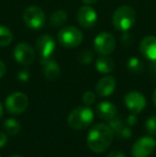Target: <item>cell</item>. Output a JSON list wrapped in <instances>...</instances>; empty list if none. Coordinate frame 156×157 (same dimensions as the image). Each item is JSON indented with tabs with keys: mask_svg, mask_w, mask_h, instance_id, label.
<instances>
[{
	"mask_svg": "<svg viewBox=\"0 0 156 157\" xmlns=\"http://www.w3.org/2000/svg\"><path fill=\"white\" fill-rule=\"evenodd\" d=\"M113 136L115 134L109 125L103 123L96 124L87 137L88 147L94 153H103L111 144Z\"/></svg>",
	"mask_w": 156,
	"mask_h": 157,
	"instance_id": "obj_1",
	"label": "cell"
},
{
	"mask_svg": "<svg viewBox=\"0 0 156 157\" xmlns=\"http://www.w3.org/2000/svg\"><path fill=\"white\" fill-rule=\"evenodd\" d=\"M136 23V12L131 6H119L113 12L112 24L115 28L120 31H127Z\"/></svg>",
	"mask_w": 156,
	"mask_h": 157,
	"instance_id": "obj_2",
	"label": "cell"
},
{
	"mask_svg": "<svg viewBox=\"0 0 156 157\" xmlns=\"http://www.w3.org/2000/svg\"><path fill=\"white\" fill-rule=\"evenodd\" d=\"M94 112L89 107H77L69 114L67 123L74 129H85L93 122Z\"/></svg>",
	"mask_w": 156,
	"mask_h": 157,
	"instance_id": "obj_3",
	"label": "cell"
},
{
	"mask_svg": "<svg viewBox=\"0 0 156 157\" xmlns=\"http://www.w3.org/2000/svg\"><path fill=\"white\" fill-rule=\"evenodd\" d=\"M83 40V34L78 28L74 26L63 27L58 32V41L63 47L75 48L81 44Z\"/></svg>",
	"mask_w": 156,
	"mask_h": 157,
	"instance_id": "obj_4",
	"label": "cell"
},
{
	"mask_svg": "<svg viewBox=\"0 0 156 157\" xmlns=\"http://www.w3.org/2000/svg\"><path fill=\"white\" fill-rule=\"evenodd\" d=\"M23 18L25 24L30 29H41L45 24V13L40 6H30L24 11Z\"/></svg>",
	"mask_w": 156,
	"mask_h": 157,
	"instance_id": "obj_5",
	"label": "cell"
},
{
	"mask_svg": "<svg viewBox=\"0 0 156 157\" xmlns=\"http://www.w3.org/2000/svg\"><path fill=\"white\" fill-rule=\"evenodd\" d=\"M116 48V40L109 32H101L94 39V49L101 56H109Z\"/></svg>",
	"mask_w": 156,
	"mask_h": 157,
	"instance_id": "obj_6",
	"label": "cell"
},
{
	"mask_svg": "<svg viewBox=\"0 0 156 157\" xmlns=\"http://www.w3.org/2000/svg\"><path fill=\"white\" fill-rule=\"evenodd\" d=\"M28 96L21 92H15L9 95L6 99V108L10 113H23L28 107Z\"/></svg>",
	"mask_w": 156,
	"mask_h": 157,
	"instance_id": "obj_7",
	"label": "cell"
},
{
	"mask_svg": "<svg viewBox=\"0 0 156 157\" xmlns=\"http://www.w3.org/2000/svg\"><path fill=\"white\" fill-rule=\"evenodd\" d=\"M156 147V140L152 137H142L134 143L131 154L134 157H148L153 153Z\"/></svg>",
	"mask_w": 156,
	"mask_h": 157,
	"instance_id": "obj_8",
	"label": "cell"
},
{
	"mask_svg": "<svg viewBox=\"0 0 156 157\" xmlns=\"http://www.w3.org/2000/svg\"><path fill=\"white\" fill-rule=\"evenodd\" d=\"M36 48L38 50L41 60L50 58L55 48H56L54 37L49 34H43L39 36L36 42Z\"/></svg>",
	"mask_w": 156,
	"mask_h": 157,
	"instance_id": "obj_9",
	"label": "cell"
},
{
	"mask_svg": "<svg viewBox=\"0 0 156 157\" xmlns=\"http://www.w3.org/2000/svg\"><path fill=\"white\" fill-rule=\"evenodd\" d=\"M14 58L23 65H29L34 61L36 52L28 43H19L14 48Z\"/></svg>",
	"mask_w": 156,
	"mask_h": 157,
	"instance_id": "obj_10",
	"label": "cell"
},
{
	"mask_svg": "<svg viewBox=\"0 0 156 157\" xmlns=\"http://www.w3.org/2000/svg\"><path fill=\"white\" fill-rule=\"evenodd\" d=\"M125 105L127 109L131 110L133 113H139L144 109L146 105V99L143 94L137 91L128 92L124 97Z\"/></svg>",
	"mask_w": 156,
	"mask_h": 157,
	"instance_id": "obj_11",
	"label": "cell"
},
{
	"mask_svg": "<svg viewBox=\"0 0 156 157\" xmlns=\"http://www.w3.org/2000/svg\"><path fill=\"white\" fill-rule=\"evenodd\" d=\"M77 21L83 28H92L97 21V13L93 8L86 4L77 12Z\"/></svg>",
	"mask_w": 156,
	"mask_h": 157,
	"instance_id": "obj_12",
	"label": "cell"
},
{
	"mask_svg": "<svg viewBox=\"0 0 156 157\" xmlns=\"http://www.w3.org/2000/svg\"><path fill=\"white\" fill-rule=\"evenodd\" d=\"M139 49L141 55L150 61H156V36L148 35L140 42Z\"/></svg>",
	"mask_w": 156,
	"mask_h": 157,
	"instance_id": "obj_13",
	"label": "cell"
},
{
	"mask_svg": "<svg viewBox=\"0 0 156 157\" xmlns=\"http://www.w3.org/2000/svg\"><path fill=\"white\" fill-rule=\"evenodd\" d=\"M117 81L116 78L112 76H105L98 80V82L95 86V92L100 96L107 97L115 92Z\"/></svg>",
	"mask_w": 156,
	"mask_h": 157,
	"instance_id": "obj_14",
	"label": "cell"
},
{
	"mask_svg": "<svg viewBox=\"0 0 156 157\" xmlns=\"http://www.w3.org/2000/svg\"><path fill=\"white\" fill-rule=\"evenodd\" d=\"M41 63L43 65L44 75L48 80H56L59 78L61 74L60 66L54 59H51V57L45 60H41Z\"/></svg>",
	"mask_w": 156,
	"mask_h": 157,
	"instance_id": "obj_15",
	"label": "cell"
},
{
	"mask_svg": "<svg viewBox=\"0 0 156 157\" xmlns=\"http://www.w3.org/2000/svg\"><path fill=\"white\" fill-rule=\"evenodd\" d=\"M96 114L101 119L110 121L115 117H117V107L110 101H102L96 107Z\"/></svg>",
	"mask_w": 156,
	"mask_h": 157,
	"instance_id": "obj_16",
	"label": "cell"
},
{
	"mask_svg": "<svg viewBox=\"0 0 156 157\" xmlns=\"http://www.w3.org/2000/svg\"><path fill=\"white\" fill-rule=\"evenodd\" d=\"M96 70L102 74H109L115 67L113 60L109 56H101L95 62Z\"/></svg>",
	"mask_w": 156,
	"mask_h": 157,
	"instance_id": "obj_17",
	"label": "cell"
},
{
	"mask_svg": "<svg viewBox=\"0 0 156 157\" xmlns=\"http://www.w3.org/2000/svg\"><path fill=\"white\" fill-rule=\"evenodd\" d=\"M67 19V14L64 10H57L50 15L49 23L52 27H61L65 24Z\"/></svg>",
	"mask_w": 156,
	"mask_h": 157,
	"instance_id": "obj_18",
	"label": "cell"
},
{
	"mask_svg": "<svg viewBox=\"0 0 156 157\" xmlns=\"http://www.w3.org/2000/svg\"><path fill=\"white\" fill-rule=\"evenodd\" d=\"M13 41V33L6 26L0 25V47H6Z\"/></svg>",
	"mask_w": 156,
	"mask_h": 157,
	"instance_id": "obj_19",
	"label": "cell"
},
{
	"mask_svg": "<svg viewBox=\"0 0 156 157\" xmlns=\"http://www.w3.org/2000/svg\"><path fill=\"white\" fill-rule=\"evenodd\" d=\"M3 127L8 134L15 136L21 132V124L15 119H6L3 123Z\"/></svg>",
	"mask_w": 156,
	"mask_h": 157,
	"instance_id": "obj_20",
	"label": "cell"
},
{
	"mask_svg": "<svg viewBox=\"0 0 156 157\" xmlns=\"http://www.w3.org/2000/svg\"><path fill=\"white\" fill-rule=\"evenodd\" d=\"M127 68H128L129 72L134 73V74H139V73H141L143 71L144 65L140 59L133 57V58L128 59V61H127Z\"/></svg>",
	"mask_w": 156,
	"mask_h": 157,
	"instance_id": "obj_21",
	"label": "cell"
},
{
	"mask_svg": "<svg viewBox=\"0 0 156 157\" xmlns=\"http://www.w3.org/2000/svg\"><path fill=\"white\" fill-rule=\"evenodd\" d=\"M108 125H109V127L112 129L113 134L117 135V136H119L121 129L124 127V125H123V121L121 120V119H119V118H116V117L109 121V124Z\"/></svg>",
	"mask_w": 156,
	"mask_h": 157,
	"instance_id": "obj_22",
	"label": "cell"
},
{
	"mask_svg": "<svg viewBox=\"0 0 156 157\" xmlns=\"http://www.w3.org/2000/svg\"><path fill=\"white\" fill-rule=\"evenodd\" d=\"M146 129L151 136H156V116H152L146 120Z\"/></svg>",
	"mask_w": 156,
	"mask_h": 157,
	"instance_id": "obj_23",
	"label": "cell"
},
{
	"mask_svg": "<svg viewBox=\"0 0 156 157\" xmlns=\"http://www.w3.org/2000/svg\"><path fill=\"white\" fill-rule=\"evenodd\" d=\"M78 59L82 64H89L93 60V54L90 50H85V52H82L79 55Z\"/></svg>",
	"mask_w": 156,
	"mask_h": 157,
	"instance_id": "obj_24",
	"label": "cell"
},
{
	"mask_svg": "<svg viewBox=\"0 0 156 157\" xmlns=\"http://www.w3.org/2000/svg\"><path fill=\"white\" fill-rule=\"evenodd\" d=\"M82 101L86 104V105H92V104L95 101V94L92 91H87L85 92L82 95Z\"/></svg>",
	"mask_w": 156,
	"mask_h": 157,
	"instance_id": "obj_25",
	"label": "cell"
},
{
	"mask_svg": "<svg viewBox=\"0 0 156 157\" xmlns=\"http://www.w3.org/2000/svg\"><path fill=\"white\" fill-rule=\"evenodd\" d=\"M131 136V130L129 127H127V126H124V127L121 129L120 134H119V137H121V138H129V137Z\"/></svg>",
	"mask_w": 156,
	"mask_h": 157,
	"instance_id": "obj_26",
	"label": "cell"
},
{
	"mask_svg": "<svg viewBox=\"0 0 156 157\" xmlns=\"http://www.w3.org/2000/svg\"><path fill=\"white\" fill-rule=\"evenodd\" d=\"M137 117L135 116V113L134 114H131V116H128L127 117V120H126V123H127V125L128 126H134L137 123Z\"/></svg>",
	"mask_w": 156,
	"mask_h": 157,
	"instance_id": "obj_27",
	"label": "cell"
},
{
	"mask_svg": "<svg viewBox=\"0 0 156 157\" xmlns=\"http://www.w3.org/2000/svg\"><path fill=\"white\" fill-rule=\"evenodd\" d=\"M18 78L21 79V81H27L29 79V73L26 72V71H23L18 74Z\"/></svg>",
	"mask_w": 156,
	"mask_h": 157,
	"instance_id": "obj_28",
	"label": "cell"
},
{
	"mask_svg": "<svg viewBox=\"0 0 156 157\" xmlns=\"http://www.w3.org/2000/svg\"><path fill=\"white\" fill-rule=\"evenodd\" d=\"M6 141H8V137H6V135L0 132V147H4V145L6 144Z\"/></svg>",
	"mask_w": 156,
	"mask_h": 157,
	"instance_id": "obj_29",
	"label": "cell"
},
{
	"mask_svg": "<svg viewBox=\"0 0 156 157\" xmlns=\"http://www.w3.org/2000/svg\"><path fill=\"white\" fill-rule=\"evenodd\" d=\"M6 72V64H4L3 61L0 60V78H2V77L4 76Z\"/></svg>",
	"mask_w": 156,
	"mask_h": 157,
	"instance_id": "obj_30",
	"label": "cell"
},
{
	"mask_svg": "<svg viewBox=\"0 0 156 157\" xmlns=\"http://www.w3.org/2000/svg\"><path fill=\"white\" fill-rule=\"evenodd\" d=\"M107 157H126L124 155V154L122 153V152H119V151H113L111 152L110 154H109Z\"/></svg>",
	"mask_w": 156,
	"mask_h": 157,
	"instance_id": "obj_31",
	"label": "cell"
},
{
	"mask_svg": "<svg viewBox=\"0 0 156 157\" xmlns=\"http://www.w3.org/2000/svg\"><path fill=\"white\" fill-rule=\"evenodd\" d=\"M81 1L83 2V3H86V4H93V3H95L96 2V0H81Z\"/></svg>",
	"mask_w": 156,
	"mask_h": 157,
	"instance_id": "obj_32",
	"label": "cell"
},
{
	"mask_svg": "<svg viewBox=\"0 0 156 157\" xmlns=\"http://www.w3.org/2000/svg\"><path fill=\"white\" fill-rule=\"evenodd\" d=\"M153 103H154V105L156 107V89H155L154 93H153Z\"/></svg>",
	"mask_w": 156,
	"mask_h": 157,
	"instance_id": "obj_33",
	"label": "cell"
},
{
	"mask_svg": "<svg viewBox=\"0 0 156 157\" xmlns=\"http://www.w3.org/2000/svg\"><path fill=\"white\" fill-rule=\"evenodd\" d=\"M2 114H3V107H2L1 103H0V119H1Z\"/></svg>",
	"mask_w": 156,
	"mask_h": 157,
	"instance_id": "obj_34",
	"label": "cell"
},
{
	"mask_svg": "<svg viewBox=\"0 0 156 157\" xmlns=\"http://www.w3.org/2000/svg\"><path fill=\"white\" fill-rule=\"evenodd\" d=\"M11 157H24V156H21V155H12Z\"/></svg>",
	"mask_w": 156,
	"mask_h": 157,
	"instance_id": "obj_35",
	"label": "cell"
},
{
	"mask_svg": "<svg viewBox=\"0 0 156 157\" xmlns=\"http://www.w3.org/2000/svg\"><path fill=\"white\" fill-rule=\"evenodd\" d=\"M0 157H1V156H0Z\"/></svg>",
	"mask_w": 156,
	"mask_h": 157,
	"instance_id": "obj_36",
	"label": "cell"
}]
</instances>
